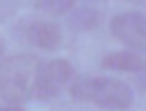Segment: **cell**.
<instances>
[{
	"instance_id": "cell-1",
	"label": "cell",
	"mask_w": 146,
	"mask_h": 111,
	"mask_svg": "<svg viewBox=\"0 0 146 111\" xmlns=\"http://www.w3.org/2000/svg\"><path fill=\"white\" fill-rule=\"evenodd\" d=\"M68 93L75 100L94 102L107 111H128L135 102L132 88L125 82L112 79V77H91V75L73 77Z\"/></svg>"
},
{
	"instance_id": "cell-2",
	"label": "cell",
	"mask_w": 146,
	"mask_h": 111,
	"mask_svg": "<svg viewBox=\"0 0 146 111\" xmlns=\"http://www.w3.org/2000/svg\"><path fill=\"white\" fill-rule=\"evenodd\" d=\"M39 59L30 52H18L0 63V97L18 106L32 97V86L39 72Z\"/></svg>"
},
{
	"instance_id": "cell-3",
	"label": "cell",
	"mask_w": 146,
	"mask_h": 111,
	"mask_svg": "<svg viewBox=\"0 0 146 111\" xmlns=\"http://www.w3.org/2000/svg\"><path fill=\"white\" fill-rule=\"evenodd\" d=\"M75 77L73 66L66 59H50L48 63L39 66L34 86H32V97L36 100H52L62 93V88L66 84H71V79Z\"/></svg>"
},
{
	"instance_id": "cell-4",
	"label": "cell",
	"mask_w": 146,
	"mask_h": 111,
	"mask_svg": "<svg viewBox=\"0 0 146 111\" xmlns=\"http://www.w3.org/2000/svg\"><path fill=\"white\" fill-rule=\"evenodd\" d=\"M110 32L116 41L135 52H146V16L139 11H121L112 16Z\"/></svg>"
},
{
	"instance_id": "cell-5",
	"label": "cell",
	"mask_w": 146,
	"mask_h": 111,
	"mask_svg": "<svg viewBox=\"0 0 146 111\" xmlns=\"http://www.w3.org/2000/svg\"><path fill=\"white\" fill-rule=\"evenodd\" d=\"M14 34L41 50H57L64 41L62 27L46 18H23L18 27L14 29Z\"/></svg>"
},
{
	"instance_id": "cell-6",
	"label": "cell",
	"mask_w": 146,
	"mask_h": 111,
	"mask_svg": "<svg viewBox=\"0 0 146 111\" xmlns=\"http://www.w3.org/2000/svg\"><path fill=\"white\" fill-rule=\"evenodd\" d=\"M100 66L105 70H121V72H146V52L135 50H119L103 57Z\"/></svg>"
},
{
	"instance_id": "cell-7",
	"label": "cell",
	"mask_w": 146,
	"mask_h": 111,
	"mask_svg": "<svg viewBox=\"0 0 146 111\" xmlns=\"http://www.w3.org/2000/svg\"><path fill=\"white\" fill-rule=\"evenodd\" d=\"M64 20H66L68 29H73V32H87V29H96L98 27L100 11L94 5L73 2V7L64 14Z\"/></svg>"
},
{
	"instance_id": "cell-8",
	"label": "cell",
	"mask_w": 146,
	"mask_h": 111,
	"mask_svg": "<svg viewBox=\"0 0 146 111\" xmlns=\"http://www.w3.org/2000/svg\"><path fill=\"white\" fill-rule=\"evenodd\" d=\"M34 5H36V9L48 11V14H55V16H64L73 7L71 0H36Z\"/></svg>"
},
{
	"instance_id": "cell-9",
	"label": "cell",
	"mask_w": 146,
	"mask_h": 111,
	"mask_svg": "<svg viewBox=\"0 0 146 111\" xmlns=\"http://www.w3.org/2000/svg\"><path fill=\"white\" fill-rule=\"evenodd\" d=\"M137 84H139V88H141V91H146V72H139Z\"/></svg>"
},
{
	"instance_id": "cell-10",
	"label": "cell",
	"mask_w": 146,
	"mask_h": 111,
	"mask_svg": "<svg viewBox=\"0 0 146 111\" xmlns=\"http://www.w3.org/2000/svg\"><path fill=\"white\" fill-rule=\"evenodd\" d=\"M0 111H23L21 106H14V104H9V106H2Z\"/></svg>"
},
{
	"instance_id": "cell-11",
	"label": "cell",
	"mask_w": 146,
	"mask_h": 111,
	"mask_svg": "<svg viewBox=\"0 0 146 111\" xmlns=\"http://www.w3.org/2000/svg\"><path fill=\"white\" fill-rule=\"evenodd\" d=\"M0 57H2V43H0Z\"/></svg>"
}]
</instances>
